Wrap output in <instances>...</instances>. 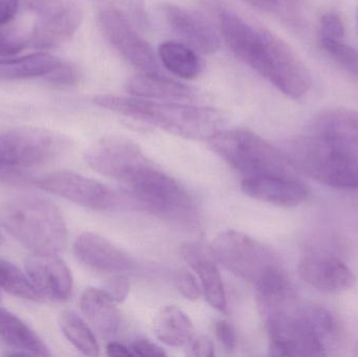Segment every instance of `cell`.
Wrapping results in <instances>:
<instances>
[{"label": "cell", "instance_id": "cell-30", "mask_svg": "<svg viewBox=\"0 0 358 357\" xmlns=\"http://www.w3.org/2000/svg\"><path fill=\"white\" fill-rule=\"evenodd\" d=\"M324 50L345 69L358 75V50L345 43L343 40L324 39L321 38Z\"/></svg>", "mask_w": 358, "mask_h": 357}, {"label": "cell", "instance_id": "cell-42", "mask_svg": "<svg viewBox=\"0 0 358 357\" xmlns=\"http://www.w3.org/2000/svg\"><path fill=\"white\" fill-rule=\"evenodd\" d=\"M27 2V6L33 10H37L38 14L43 12L46 8L52 6V4L56 3L59 0H24Z\"/></svg>", "mask_w": 358, "mask_h": 357}, {"label": "cell", "instance_id": "cell-7", "mask_svg": "<svg viewBox=\"0 0 358 357\" xmlns=\"http://www.w3.org/2000/svg\"><path fill=\"white\" fill-rule=\"evenodd\" d=\"M210 249L218 263L255 285L267 270L279 265L273 254L262 243L238 231L220 233Z\"/></svg>", "mask_w": 358, "mask_h": 357}, {"label": "cell", "instance_id": "cell-24", "mask_svg": "<svg viewBox=\"0 0 358 357\" xmlns=\"http://www.w3.org/2000/svg\"><path fill=\"white\" fill-rule=\"evenodd\" d=\"M48 52H35L17 59L0 60V79L20 80L45 77L61 63Z\"/></svg>", "mask_w": 358, "mask_h": 357}, {"label": "cell", "instance_id": "cell-28", "mask_svg": "<svg viewBox=\"0 0 358 357\" xmlns=\"http://www.w3.org/2000/svg\"><path fill=\"white\" fill-rule=\"evenodd\" d=\"M0 289L15 297L29 301L39 302L42 300L27 275L25 276L17 266L3 259H0Z\"/></svg>", "mask_w": 358, "mask_h": 357}, {"label": "cell", "instance_id": "cell-15", "mask_svg": "<svg viewBox=\"0 0 358 357\" xmlns=\"http://www.w3.org/2000/svg\"><path fill=\"white\" fill-rule=\"evenodd\" d=\"M73 252L81 263L96 272L123 274L134 268L127 254L94 233H82L76 239Z\"/></svg>", "mask_w": 358, "mask_h": 357}, {"label": "cell", "instance_id": "cell-2", "mask_svg": "<svg viewBox=\"0 0 358 357\" xmlns=\"http://www.w3.org/2000/svg\"><path fill=\"white\" fill-rule=\"evenodd\" d=\"M231 50L289 98H302L310 88L306 65L285 41L266 29L248 23L236 35Z\"/></svg>", "mask_w": 358, "mask_h": 357}, {"label": "cell", "instance_id": "cell-25", "mask_svg": "<svg viewBox=\"0 0 358 357\" xmlns=\"http://www.w3.org/2000/svg\"><path fill=\"white\" fill-rule=\"evenodd\" d=\"M159 58L167 71L181 79H196L201 73L199 57L193 48L182 42H163L159 48Z\"/></svg>", "mask_w": 358, "mask_h": 357}, {"label": "cell", "instance_id": "cell-11", "mask_svg": "<svg viewBox=\"0 0 358 357\" xmlns=\"http://www.w3.org/2000/svg\"><path fill=\"white\" fill-rule=\"evenodd\" d=\"M37 184L52 194L94 211H106L119 205L120 197L106 184L75 172H55L40 178Z\"/></svg>", "mask_w": 358, "mask_h": 357}, {"label": "cell", "instance_id": "cell-19", "mask_svg": "<svg viewBox=\"0 0 358 357\" xmlns=\"http://www.w3.org/2000/svg\"><path fill=\"white\" fill-rule=\"evenodd\" d=\"M315 136L340 147L358 159V111L353 109H329L315 119Z\"/></svg>", "mask_w": 358, "mask_h": 357}, {"label": "cell", "instance_id": "cell-10", "mask_svg": "<svg viewBox=\"0 0 358 357\" xmlns=\"http://www.w3.org/2000/svg\"><path fill=\"white\" fill-rule=\"evenodd\" d=\"M98 24L105 39L132 66L142 73H161L155 50L125 17L102 8L98 14Z\"/></svg>", "mask_w": 358, "mask_h": 357}, {"label": "cell", "instance_id": "cell-17", "mask_svg": "<svg viewBox=\"0 0 358 357\" xmlns=\"http://www.w3.org/2000/svg\"><path fill=\"white\" fill-rule=\"evenodd\" d=\"M298 272L307 284L324 293H343L357 284V277L352 270L336 258H304L299 264Z\"/></svg>", "mask_w": 358, "mask_h": 357}, {"label": "cell", "instance_id": "cell-6", "mask_svg": "<svg viewBox=\"0 0 358 357\" xmlns=\"http://www.w3.org/2000/svg\"><path fill=\"white\" fill-rule=\"evenodd\" d=\"M123 186L134 203L153 215L183 224L195 221L193 197L152 163L136 171Z\"/></svg>", "mask_w": 358, "mask_h": 357}, {"label": "cell", "instance_id": "cell-34", "mask_svg": "<svg viewBox=\"0 0 358 357\" xmlns=\"http://www.w3.org/2000/svg\"><path fill=\"white\" fill-rule=\"evenodd\" d=\"M345 36L344 23L336 13H327L321 19V38L343 40Z\"/></svg>", "mask_w": 358, "mask_h": 357}, {"label": "cell", "instance_id": "cell-21", "mask_svg": "<svg viewBox=\"0 0 358 357\" xmlns=\"http://www.w3.org/2000/svg\"><path fill=\"white\" fill-rule=\"evenodd\" d=\"M126 88L132 96L149 100L179 102L193 100L196 96L191 87L164 77L162 73H142L134 75L128 80Z\"/></svg>", "mask_w": 358, "mask_h": 357}, {"label": "cell", "instance_id": "cell-37", "mask_svg": "<svg viewBox=\"0 0 358 357\" xmlns=\"http://www.w3.org/2000/svg\"><path fill=\"white\" fill-rule=\"evenodd\" d=\"M130 350H131L134 356L163 357L167 356L165 350L161 346L149 341V340H136V342L131 344Z\"/></svg>", "mask_w": 358, "mask_h": 357}, {"label": "cell", "instance_id": "cell-22", "mask_svg": "<svg viewBox=\"0 0 358 357\" xmlns=\"http://www.w3.org/2000/svg\"><path fill=\"white\" fill-rule=\"evenodd\" d=\"M0 337L16 350L8 356H50L48 346L18 316L0 307Z\"/></svg>", "mask_w": 358, "mask_h": 357}, {"label": "cell", "instance_id": "cell-29", "mask_svg": "<svg viewBox=\"0 0 358 357\" xmlns=\"http://www.w3.org/2000/svg\"><path fill=\"white\" fill-rule=\"evenodd\" d=\"M104 8L113 10L125 17L134 27L144 31L148 27V15H147L145 0H96Z\"/></svg>", "mask_w": 358, "mask_h": 357}, {"label": "cell", "instance_id": "cell-38", "mask_svg": "<svg viewBox=\"0 0 358 357\" xmlns=\"http://www.w3.org/2000/svg\"><path fill=\"white\" fill-rule=\"evenodd\" d=\"M187 356L197 357L214 356V344L208 337H194L187 345Z\"/></svg>", "mask_w": 358, "mask_h": 357}, {"label": "cell", "instance_id": "cell-27", "mask_svg": "<svg viewBox=\"0 0 358 357\" xmlns=\"http://www.w3.org/2000/svg\"><path fill=\"white\" fill-rule=\"evenodd\" d=\"M302 312L311 330L328 354V350L336 346L340 337V329L336 319L325 308L313 304L303 306Z\"/></svg>", "mask_w": 358, "mask_h": 357}, {"label": "cell", "instance_id": "cell-23", "mask_svg": "<svg viewBox=\"0 0 358 357\" xmlns=\"http://www.w3.org/2000/svg\"><path fill=\"white\" fill-rule=\"evenodd\" d=\"M153 330L155 337L170 347L187 346L195 335L191 319L176 306H167L157 314Z\"/></svg>", "mask_w": 358, "mask_h": 357}, {"label": "cell", "instance_id": "cell-43", "mask_svg": "<svg viewBox=\"0 0 358 357\" xmlns=\"http://www.w3.org/2000/svg\"><path fill=\"white\" fill-rule=\"evenodd\" d=\"M244 1L252 4V6H256V8L268 10V8H273L278 0H244Z\"/></svg>", "mask_w": 358, "mask_h": 357}, {"label": "cell", "instance_id": "cell-35", "mask_svg": "<svg viewBox=\"0 0 358 357\" xmlns=\"http://www.w3.org/2000/svg\"><path fill=\"white\" fill-rule=\"evenodd\" d=\"M214 333L219 343L227 350L234 351L238 345L237 333L231 323L225 320H217L214 323Z\"/></svg>", "mask_w": 358, "mask_h": 357}, {"label": "cell", "instance_id": "cell-20", "mask_svg": "<svg viewBox=\"0 0 358 357\" xmlns=\"http://www.w3.org/2000/svg\"><path fill=\"white\" fill-rule=\"evenodd\" d=\"M80 307L99 335L109 337L119 331L121 316L115 302L105 289H86L80 300Z\"/></svg>", "mask_w": 358, "mask_h": 357}, {"label": "cell", "instance_id": "cell-14", "mask_svg": "<svg viewBox=\"0 0 358 357\" xmlns=\"http://www.w3.org/2000/svg\"><path fill=\"white\" fill-rule=\"evenodd\" d=\"M162 13L169 29L182 43L199 54H213L218 50V34L208 21L176 4H164Z\"/></svg>", "mask_w": 358, "mask_h": 357}, {"label": "cell", "instance_id": "cell-32", "mask_svg": "<svg viewBox=\"0 0 358 357\" xmlns=\"http://www.w3.org/2000/svg\"><path fill=\"white\" fill-rule=\"evenodd\" d=\"M46 82L58 87H71L77 85L80 80V71L75 64L61 61L60 64L45 75Z\"/></svg>", "mask_w": 358, "mask_h": 357}, {"label": "cell", "instance_id": "cell-16", "mask_svg": "<svg viewBox=\"0 0 358 357\" xmlns=\"http://www.w3.org/2000/svg\"><path fill=\"white\" fill-rule=\"evenodd\" d=\"M180 255L197 274L206 302L219 312H227L224 286L212 249L201 243L185 242L181 245Z\"/></svg>", "mask_w": 358, "mask_h": 357}, {"label": "cell", "instance_id": "cell-3", "mask_svg": "<svg viewBox=\"0 0 358 357\" xmlns=\"http://www.w3.org/2000/svg\"><path fill=\"white\" fill-rule=\"evenodd\" d=\"M0 226L34 254L59 255L69 232L62 212L37 195H19L0 205Z\"/></svg>", "mask_w": 358, "mask_h": 357}, {"label": "cell", "instance_id": "cell-4", "mask_svg": "<svg viewBox=\"0 0 358 357\" xmlns=\"http://www.w3.org/2000/svg\"><path fill=\"white\" fill-rule=\"evenodd\" d=\"M208 143L213 152L245 177H296L285 154L250 130L222 129Z\"/></svg>", "mask_w": 358, "mask_h": 357}, {"label": "cell", "instance_id": "cell-8", "mask_svg": "<svg viewBox=\"0 0 358 357\" xmlns=\"http://www.w3.org/2000/svg\"><path fill=\"white\" fill-rule=\"evenodd\" d=\"M64 136L39 128L23 127L0 133V163L29 168L57 159L69 148Z\"/></svg>", "mask_w": 358, "mask_h": 357}, {"label": "cell", "instance_id": "cell-1", "mask_svg": "<svg viewBox=\"0 0 358 357\" xmlns=\"http://www.w3.org/2000/svg\"><path fill=\"white\" fill-rule=\"evenodd\" d=\"M94 103L101 108L187 140H208L227 123L224 113L212 107L113 94L96 96Z\"/></svg>", "mask_w": 358, "mask_h": 357}, {"label": "cell", "instance_id": "cell-41", "mask_svg": "<svg viewBox=\"0 0 358 357\" xmlns=\"http://www.w3.org/2000/svg\"><path fill=\"white\" fill-rule=\"evenodd\" d=\"M107 356L111 357H131L134 356L130 348L126 347L123 344L117 343V342H110L106 346Z\"/></svg>", "mask_w": 358, "mask_h": 357}, {"label": "cell", "instance_id": "cell-31", "mask_svg": "<svg viewBox=\"0 0 358 357\" xmlns=\"http://www.w3.org/2000/svg\"><path fill=\"white\" fill-rule=\"evenodd\" d=\"M31 31L20 27L0 29V56L18 54L31 44Z\"/></svg>", "mask_w": 358, "mask_h": 357}, {"label": "cell", "instance_id": "cell-9", "mask_svg": "<svg viewBox=\"0 0 358 357\" xmlns=\"http://www.w3.org/2000/svg\"><path fill=\"white\" fill-rule=\"evenodd\" d=\"M84 159L92 170L122 184L151 163L136 143L119 136L96 140L86 150Z\"/></svg>", "mask_w": 358, "mask_h": 357}, {"label": "cell", "instance_id": "cell-40", "mask_svg": "<svg viewBox=\"0 0 358 357\" xmlns=\"http://www.w3.org/2000/svg\"><path fill=\"white\" fill-rule=\"evenodd\" d=\"M19 10V0H0V27L10 23Z\"/></svg>", "mask_w": 358, "mask_h": 357}, {"label": "cell", "instance_id": "cell-39", "mask_svg": "<svg viewBox=\"0 0 358 357\" xmlns=\"http://www.w3.org/2000/svg\"><path fill=\"white\" fill-rule=\"evenodd\" d=\"M0 182L15 184H25L27 182V176H25L18 168L0 163Z\"/></svg>", "mask_w": 358, "mask_h": 357}, {"label": "cell", "instance_id": "cell-44", "mask_svg": "<svg viewBox=\"0 0 358 357\" xmlns=\"http://www.w3.org/2000/svg\"><path fill=\"white\" fill-rule=\"evenodd\" d=\"M2 241H3V237H2V235L0 234V245H1Z\"/></svg>", "mask_w": 358, "mask_h": 357}, {"label": "cell", "instance_id": "cell-5", "mask_svg": "<svg viewBox=\"0 0 358 357\" xmlns=\"http://www.w3.org/2000/svg\"><path fill=\"white\" fill-rule=\"evenodd\" d=\"M292 167L338 189H358V159L317 136H299L283 151Z\"/></svg>", "mask_w": 358, "mask_h": 357}, {"label": "cell", "instance_id": "cell-36", "mask_svg": "<svg viewBox=\"0 0 358 357\" xmlns=\"http://www.w3.org/2000/svg\"><path fill=\"white\" fill-rule=\"evenodd\" d=\"M130 287V281L127 277L115 274L113 278L109 279L105 291L115 303H123L129 295Z\"/></svg>", "mask_w": 358, "mask_h": 357}, {"label": "cell", "instance_id": "cell-12", "mask_svg": "<svg viewBox=\"0 0 358 357\" xmlns=\"http://www.w3.org/2000/svg\"><path fill=\"white\" fill-rule=\"evenodd\" d=\"M82 22V10L73 0H59L43 12L31 31V45L50 50L75 35Z\"/></svg>", "mask_w": 358, "mask_h": 357}, {"label": "cell", "instance_id": "cell-26", "mask_svg": "<svg viewBox=\"0 0 358 357\" xmlns=\"http://www.w3.org/2000/svg\"><path fill=\"white\" fill-rule=\"evenodd\" d=\"M59 326L64 337L80 352L88 356H98L100 346L85 321L71 310H66L59 319Z\"/></svg>", "mask_w": 358, "mask_h": 357}, {"label": "cell", "instance_id": "cell-33", "mask_svg": "<svg viewBox=\"0 0 358 357\" xmlns=\"http://www.w3.org/2000/svg\"><path fill=\"white\" fill-rule=\"evenodd\" d=\"M176 285H178L179 293L189 301H197L201 296V289L195 277L185 268L179 270L176 276Z\"/></svg>", "mask_w": 358, "mask_h": 357}, {"label": "cell", "instance_id": "cell-18", "mask_svg": "<svg viewBox=\"0 0 358 357\" xmlns=\"http://www.w3.org/2000/svg\"><path fill=\"white\" fill-rule=\"evenodd\" d=\"M241 189L248 196L278 207H296L308 197L306 187L298 177H245L242 182Z\"/></svg>", "mask_w": 358, "mask_h": 357}, {"label": "cell", "instance_id": "cell-13", "mask_svg": "<svg viewBox=\"0 0 358 357\" xmlns=\"http://www.w3.org/2000/svg\"><path fill=\"white\" fill-rule=\"evenodd\" d=\"M25 270L42 299L64 302L71 297L73 276L67 264L58 255L33 253L25 260Z\"/></svg>", "mask_w": 358, "mask_h": 357}]
</instances>
